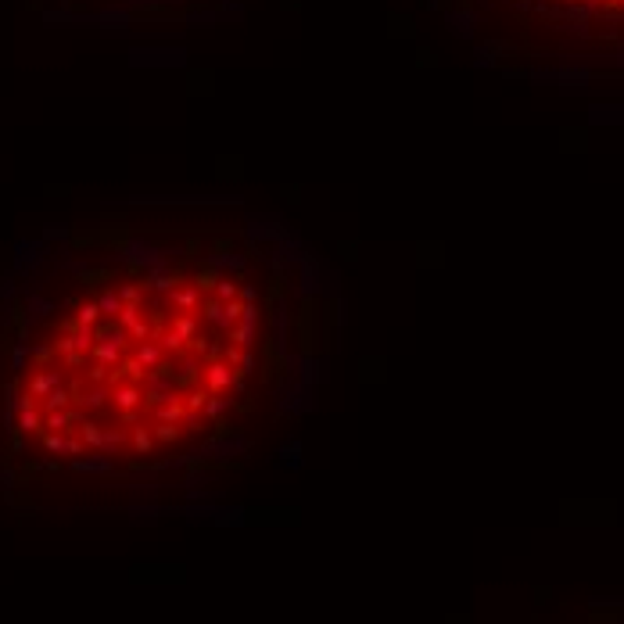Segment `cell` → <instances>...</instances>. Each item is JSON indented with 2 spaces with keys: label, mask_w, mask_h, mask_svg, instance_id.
I'll list each match as a JSON object with an SVG mask.
<instances>
[{
  "label": "cell",
  "mask_w": 624,
  "mask_h": 624,
  "mask_svg": "<svg viewBox=\"0 0 624 624\" xmlns=\"http://www.w3.org/2000/svg\"><path fill=\"white\" fill-rule=\"evenodd\" d=\"M29 312L11 341L4 427L72 470H165L172 449L233 452V423L287 391L305 359L301 266L247 230L118 240Z\"/></svg>",
  "instance_id": "1"
},
{
  "label": "cell",
  "mask_w": 624,
  "mask_h": 624,
  "mask_svg": "<svg viewBox=\"0 0 624 624\" xmlns=\"http://www.w3.org/2000/svg\"><path fill=\"white\" fill-rule=\"evenodd\" d=\"M517 4L545 11L552 18H564L574 25L624 29V0H517Z\"/></svg>",
  "instance_id": "2"
}]
</instances>
